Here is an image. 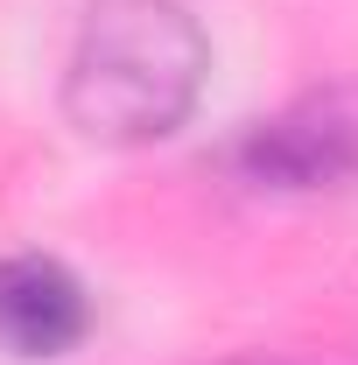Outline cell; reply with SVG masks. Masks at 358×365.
<instances>
[{
    "label": "cell",
    "mask_w": 358,
    "mask_h": 365,
    "mask_svg": "<svg viewBox=\"0 0 358 365\" xmlns=\"http://www.w3.org/2000/svg\"><path fill=\"white\" fill-rule=\"evenodd\" d=\"M211 78V36L183 0H85L63 56V120L98 148L169 140Z\"/></svg>",
    "instance_id": "6da1fadb"
},
{
    "label": "cell",
    "mask_w": 358,
    "mask_h": 365,
    "mask_svg": "<svg viewBox=\"0 0 358 365\" xmlns=\"http://www.w3.org/2000/svg\"><path fill=\"white\" fill-rule=\"evenodd\" d=\"M225 169L267 197H316L358 182V85H316L281 113L239 127L225 148Z\"/></svg>",
    "instance_id": "7a4b0ae2"
},
{
    "label": "cell",
    "mask_w": 358,
    "mask_h": 365,
    "mask_svg": "<svg viewBox=\"0 0 358 365\" xmlns=\"http://www.w3.org/2000/svg\"><path fill=\"white\" fill-rule=\"evenodd\" d=\"M91 288L56 253H7L0 260V344L14 359H71L91 337Z\"/></svg>",
    "instance_id": "3957f363"
},
{
    "label": "cell",
    "mask_w": 358,
    "mask_h": 365,
    "mask_svg": "<svg viewBox=\"0 0 358 365\" xmlns=\"http://www.w3.org/2000/svg\"><path fill=\"white\" fill-rule=\"evenodd\" d=\"M232 365H281V359H232Z\"/></svg>",
    "instance_id": "277c9868"
}]
</instances>
